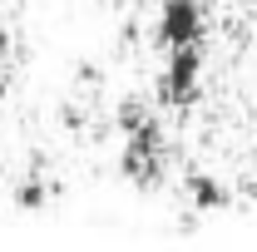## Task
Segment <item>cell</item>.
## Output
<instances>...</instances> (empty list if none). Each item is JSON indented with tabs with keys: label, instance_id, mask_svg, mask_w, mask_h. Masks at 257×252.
Listing matches in <instances>:
<instances>
[{
	"label": "cell",
	"instance_id": "cell-2",
	"mask_svg": "<svg viewBox=\"0 0 257 252\" xmlns=\"http://www.w3.org/2000/svg\"><path fill=\"white\" fill-rule=\"evenodd\" d=\"M203 94V40L198 45H173L168 50V64H163L159 79V99L168 109H188Z\"/></svg>",
	"mask_w": 257,
	"mask_h": 252
},
{
	"label": "cell",
	"instance_id": "cell-3",
	"mask_svg": "<svg viewBox=\"0 0 257 252\" xmlns=\"http://www.w3.org/2000/svg\"><path fill=\"white\" fill-rule=\"evenodd\" d=\"M203 40V0H163L159 5V45H198Z\"/></svg>",
	"mask_w": 257,
	"mask_h": 252
},
{
	"label": "cell",
	"instance_id": "cell-4",
	"mask_svg": "<svg viewBox=\"0 0 257 252\" xmlns=\"http://www.w3.org/2000/svg\"><path fill=\"white\" fill-rule=\"evenodd\" d=\"M183 193H188V203L198 208V213H223V208H232L227 183L218 178V173H203V168H193L188 178H183Z\"/></svg>",
	"mask_w": 257,
	"mask_h": 252
},
{
	"label": "cell",
	"instance_id": "cell-1",
	"mask_svg": "<svg viewBox=\"0 0 257 252\" xmlns=\"http://www.w3.org/2000/svg\"><path fill=\"white\" fill-rule=\"evenodd\" d=\"M119 173H124L134 188H159V178H163V124L154 114H144L139 124L124 129Z\"/></svg>",
	"mask_w": 257,
	"mask_h": 252
},
{
	"label": "cell",
	"instance_id": "cell-7",
	"mask_svg": "<svg viewBox=\"0 0 257 252\" xmlns=\"http://www.w3.org/2000/svg\"><path fill=\"white\" fill-rule=\"evenodd\" d=\"M5 89H10V84H5V74H0V99H5Z\"/></svg>",
	"mask_w": 257,
	"mask_h": 252
},
{
	"label": "cell",
	"instance_id": "cell-6",
	"mask_svg": "<svg viewBox=\"0 0 257 252\" xmlns=\"http://www.w3.org/2000/svg\"><path fill=\"white\" fill-rule=\"evenodd\" d=\"M5 55H10V35L0 30V60H5Z\"/></svg>",
	"mask_w": 257,
	"mask_h": 252
},
{
	"label": "cell",
	"instance_id": "cell-5",
	"mask_svg": "<svg viewBox=\"0 0 257 252\" xmlns=\"http://www.w3.org/2000/svg\"><path fill=\"white\" fill-rule=\"evenodd\" d=\"M10 203H15L20 213H40V208L50 203V193H45V183H40V173H25V178L15 183V193H10Z\"/></svg>",
	"mask_w": 257,
	"mask_h": 252
}]
</instances>
